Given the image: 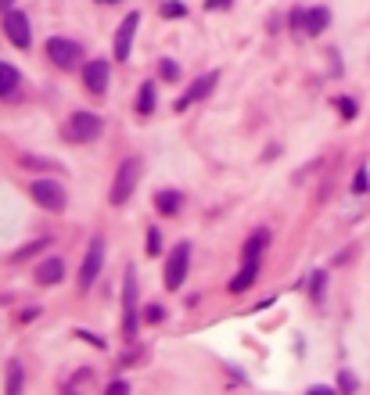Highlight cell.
Returning a JSON list of instances; mask_svg holds the SVG:
<instances>
[{"instance_id": "obj_8", "label": "cell", "mask_w": 370, "mask_h": 395, "mask_svg": "<svg viewBox=\"0 0 370 395\" xmlns=\"http://www.w3.org/2000/svg\"><path fill=\"white\" fill-rule=\"evenodd\" d=\"M83 83H86V90L90 94H105L108 90V62H101V58H94V62H86V69H83Z\"/></svg>"}, {"instance_id": "obj_10", "label": "cell", "mask_w": 370, "mask_h": 395, "mask_svg": "<svg viewBox=\"0 0 370 395\" xmlns=\"http://www.w3.org/2000/svg\"><path fill=\"white\" fill-rule=\"evenodd\" d=\"M4 29H8V40L15 47H29V18L22 11H4Z\"/></svg>"}, {"instance_id": "obj_19", "label": "cell", "mask_w": 370, "mask_h": 395, "mask_svg": "<svg viewBox=\"0 0 370 395\" xmlns=\"http://www.w3.org/2000/svg\"><path fill=\"white\" fill-rule=\"evenodd\" d=\"M187 8H183V0H166L162 4V18H183Z\"/></svg>"}, {"instance_id": "obj_31", "label": "cell", "mask_w": 370, "mask_h": 395, "mask_svg": "<svg viewBox=\"0 0 370 395\" xmlns=\"http://www.w3.org/2000/svg\"><path fill=\"white\" fill-rule=\"evenodd\" d=\"M101 4H119V0H101Z\"/></svg>"}, {"instance_id": "obj_25", "label": "cell", "mask_w": 370, "mask_h": 395, "mask_svg": "<svg viewBox=\"0 0 370 395\" xmlns=\"http://www.w3.org/2000/svg\"><path fill=\"white\" fill-rule=\"evenodd\" d=\"M8 388H11V391L22 388V370H18V363H11V381H8Z\"/></svg>"}, {"instance_id": "obj_11", "label": "cell", "mask_w": 370, "mask_h": 395, "mask_svg": "<svg viewBox=\"0 0 370 395\" xmlns=\"http://www.w3.org/2000/svg\"><path fill=\"white\" fill-rule=\"evenodd\" d=\"M122 330L130 334H137V281H133V269L126 273V316H122Z\"/></svg>"}, {"instance_id": "obj_22", "label": "cell", "mask_w": 370, "mask_h": 395, "mask_svg": "<svg viewBox=\"0 0 370 395\" xmlns=\"http://www.w3.org/2000/svg\"><path fill=\"white\" fill-rule=\"evenodd\" d=\"M338 388H342V391H356V388H359L356 374H352V370H342V377H338Z\"/></svg>"}, {"instance_id": "obj_21", "label": "cell", "mask_w": 370, "mask_h": 395, "mask_svg": "<svg viewBox=\"0 0 370 395\" xmlns=\"http://www.w3.org/2000/svg\"><path fill=\"white\" fill-rule=\"evenodd\" d=\"M144 245H147V255H159V252H162V234H159V230H147V241H144Z\"/></svg>"}, {"instance_id": "obj_9", "label": "cell", "mask_w": 370, "mask_h": 395, "mask_svg": "<svg viewBox=\"0 0 370 395\" xmlns=\"http://www.w3.org/2000/svg\"><path fill=\"white\" fill-rule=\"evenodd\" d=\"M216 79H220V72H209V76H201V79H194V86L187 90V94H183L173 108L176 112H187V105H194V101H205L209 94H212V86H216Z\"/></svg>"}, {"instance_id": "obj_24", "label": "cell", "mask_w": 370, "mask_h": 395, "mask_svg": "<svg viewBox=\"0 0 370 395\" xmlns=\"http://www.w3.org/2000/svg\"><path fill=\"white\" fill-rule=\"evenodd\" d=\"M338 108H342V115H345V119H352V115H356V101H349V98H338Z\"/></svg>"}, {"instance_id": "obj_14", "label": "cell", "mask_w": 370, "mask_h": 395, "mask_svg": "<svg viewBox=\"0 0 370 395\" xmlns=\"http://www.w3.org/2000/svg\"><path fill=\"white\" fill-rule=\"evenodd\" d=\"M327 22H331V11H327V8L305 11V33H310V36H320L324 29H327Z\"/></svg>"}, {"instance_id": "obj_17", "label": "cell", "mask_w": 370, "mask_h": 395, "mask_svg": "<svg viewBox=\"0 0 370 395\" xmlns=\"http://www.w3.org/2000/svg\"><path fill=\"white\" fill-rule=\"evenodd\" d=\"M266 241H270V234H266V230L252 234L249 241H244V259H259V255H263V248H266Z\"/></svg>"}, {"instance_id": "obj_2", "label": "cell", "mask_w": 370, "mask_h": 395, "mask_svg": "<svg viewBox=\"0 0 370 395\" xmlns=\"http://www.w3.org/2000/svg\"><path fill=\"white\" fill-rule=\"evenodd\" d=\"M101 133V115L94 112H72V119L65 123V140L72 144H86Z\"/></svg>"}, {"instance_id": "obj_28", "label": "cell", "mask_w": 370, "mask_h": 395, "mask_svg": "<svg viewBox=\"0 0 370 395\" xmlns=\"http://www.w3.org/2000/svg\"><path fill=\"white\" fill-rule=\"evenodd\" d=\"M324 281H327L324 273H313V298H320V295H324Z\"/></svg>"}, {"instance_id": "obj_13", "label": "cell", "mask_w": 370, "mask_h": 395, "mask_svg": "<svg viewBox=\"0 0 370 395\" xmlns=\"http://www.w3.org/2000/svg\"><path fill=\"white\" fill-rule=\"evenodd\" d=\"M256 277H259V259H244V269H241L237 277L230 281V291H234V295L249 291V288L256 284Z\"/></svg>"}, {"instance_id": "obj_7", "label": "cell", "mask_w": 370, "mask_h": 395, "mask_svg": "<svg viewBox=\"0 0 370 395\" xmlns=\"http://www.w3.org/2000/svg\"><path fill=\"white\" fill-rule=\"evenodd\" d=\"M137 25H140V15H137V11H130L126 22L119 25V33H115V58H119V62H126V58H130L133 36H137Z\"/></svg>"}, {"instance_id": "obj_16", "label": "cell", "mask_w": 370, "mask_h": 395, "mask_svg": "<svg viewBox=\"0 0 370 395\" xmlns=\"http://www.w3.org/2000/svg\"><path fill=\"white\" fill-rule=\"evenodd\" d=\"M18 90V69L8 65V62H0V98H8Z\"/></svg>"}, {"instance_id": "obj_3", "label": "cell", "mask_w": 370, "mask_h": 395, "mask_svg": "<svg viewBox=\"0 0 370 395\" xmlns=\"http://www.w3.org/2000/svg\"><path fill=\"white\" fill-rule=\"evenodd\" d=\"M187 266H191V245L183 241L169 252V262H166V288L169 291H180V284L187 281Z\"/></svg>"}, {"instance_id": "obj_1", "label": "cell", "mask_w": 370, "mask_h": 395, "mask_svg": "<svg viewBox=\"0 0 370 395\" xmlns=\"http://www.w3.org/2000/svg\"><path fill=\"white\" fill-rule=\"evenodd\" d=\"M137 180H140V159H126L115 173V184H112V205L130 201L137 191Z\"/></svg>"}, {"instance_id": "obj_18", "label": "cell", "mask_w": 370, "mask_h": 395, "mask_svg": "<svg viewBox=\"0 0 370 395\" xmlns=\"http://www.w3.org/2000/svg\"><path fill=\"white\" fill-rule=\"evenodd\" d=\"M155 101H159V98H155V86L144 83V86H140V98H137V112H140V115H151V112H155Z\"/></svg>"}, {"instance_id": "obj_29", "label": "cell", "mask_w": 370, "mask_h": 395, "mask_svg": "<svg viewBox=\"0 0 370 395\" xmlns=\"http://www.w3.org/2000/svg\"><path fill=\"white\" fill-rule=\"evenodd\" d=\"M108 391H112V395H119V391H130V384H126V381H112V384H108Z\"/></svg>"}, {"instance_id": "obj_12", "label": "cell", "mask_w": 370, "mask_h": 395, "mask_svg": "<svg viewBox=\"0 0 370 395\" xmlns=\"http://www.w3.org/2000/svg\"><path fill=\"white\" fill-rule=\"evenodd\" d=\"M61 277H65V262H61L58 255H47L37 266V284H61Z\"/></svg>"}, {"instance_id": "obj_5", "label": "cell", "mask_w": 370, "mask_h": 395, "mask_svg": "<svg viewBox=\"0 0 370 395\" xmlns=\"http://www.w3.org/2000/svg\"><path fill=\"white\" fill-rule=\"evenodd\" d=\"M33 201H37L40 208H47V212H61V208L69 205L65 187L54 184V180H37V184H33Z\"/></svg>"}, {"instance_id": "obj_4", "label": "cell", "mask_w": 370, "mask_h": 395, "mask_svg": "<svg viewBox=\"0 0 370 395\" xmlns=\"http://www.w3.org/2000/svg\"><path fill=\"white\" fill-rule=\"evenodd\" d=\"M47 54L58 69H76L83 62V47L76 40H65V36H51L47 40Z\"/></svg>"}, {"instance_id": "obj_26", "label": "cell", "mask_w": 370, "mask_h": 395, "mask_svg": "<svg viewBox=\"0 0 370 395\" xmlns=\"http://www.w3.org/2000/svg\"><path fill=\"white\" fill-rule=\"evenodd\" d=\"M230 4H234V0H205V8H209V11H227Z\"/></svg>"}, {"instance_id": "obj_30", "label": "cell", "mask_w": 370, "mask_h": 395, "mask_svg": "<svg viewBox=\"0 0 370 395\" xmlns=\"http://www.w3.org/2000/svg\"><path fill=\"white\" fill-rule=\"evenodd\" d=\"M11 4H15V0H0V11H11Z\"/></svg>"}, {"instance_id": "obj_20", "label": "cell", "mask_w": 370, "mask_h": 395, "mask_svg": "<svg viewBox=\"0 0 370 395\" xmlns=\"http://www.w3.org/2000/svg\"><path fill=\"white\" fill-rule=\"evenodd\" d=\"M159 76L162 79H180V65L169 62V58H162V62H159Z\"/></svg>"}, {"instance_id": "obj_23", "label": "cell", "mask_w": 370, "mask_h": 395, "mask_svg": "<svg viewBox=\"0 0 370 395\" xmlns=\"http://www.w3.org/2000/svg\"><path fill=\"white\" fill-rule=\"evenodd\" d=\"M144 320H147V323H162V320H166V309H162V306H147V309H144Z\"/></svg>"}, {"instance_id": "obj_6", "label": "cell", "mask_w": 370, "mask_h": 395, "mask_svg": "<svg viewBox=\"0 0 370 395\" xmlns=\"http://www.w3.org/2000/svg\"><path fill=\"white\" fill-rule=\"evenodd\" d=\"M105 266V241L94 237L90 241V248H86V259H83V269H79V288H90L98 281V273Z\"/></svg>"}, {"instance_id": "obj_15", "label": "cell", "mask_w": 370, "mask_h": 395, "mask_svg": "<svg viewBox=\"0 0 370 395\" xmlns=\"http://www.w3.org/2000/svg\"><path fill=\"white\" fill-rule=\"evenodd\" d=\"M180 205H183L180 191H159V198H155V208L162 212V216H176Z\"/></svg>"}, {"instance_id": "obj_27", "label": "cell", "mask_w": 370, "mask_h": 395, "mask_svg": "<svg viewBox=\"0 0 370 395\" xmlns=\"http://www.w3.org/2000/svg\"><path fill=\"white\" fill-rule=\"evenodd\" d=\"M352 191H359V194L366 191V169H359V173H356V180H352Z\"/></svg>"}]
</instances>
